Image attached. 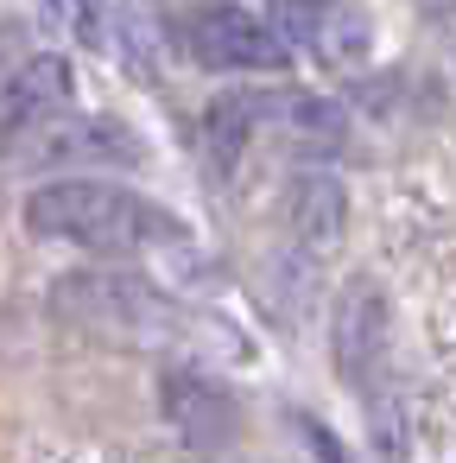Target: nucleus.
<instances>
[{"label":"nucleus","instance_id":"13","mask_svg":"<svg viewBox=\"0 0 456 463\" xmlns=\"http://www.w3.org/2000/svg\"><path fill=\"white\" fill-rule=\"evenodd\" d=\"M266 26L292 45V52H311V33H317V0H266Z\"/></svg>","mask_w":456,"mask_h":463},{"label":"nucleus","instance_id":"8","mask_svg":"<svg viewBox=\"0 0 456 463\" xmlns=\"http://www.w3.org/2000/svg\"><path fill=\"white\" fill-rule=\"evenodd\" d=\"M77 96V71L64 52H33L7 83H0V146H14L26 128L51 121L58 109H70Z\"/></svg>","mask_w":456,"mask_h":463},{"label":"nucleus","instance_id":"11","mask_svg":"<svg viewBox=\"0 0 456 463\" xmlns=\"http://www.w3.org/2000/svg\"><path fill=\"white\" fill-rule=\"evenodd\" d=\"M285 134L298 146H336L342 140V109L330 96H285Z\"/></svg>","mask_w":456,"mask_h":463},{"label":"nucleus","instance_id":"10","mask_svg":"<svg viewBox=\"0 0 456 463\" xmlns=\"http://www.w3.org/2000/svg\"><path fill=\"white\" fill-rule=\"evenodd\" d=\"M260 115H266V102H260V96H247V90H228V96H216V102L203 109V146H209L216 178H228V172L241 165V153H247V140H254Z\"/></svg>","mask_w":456,"mask_h":463},{"label":"nucleus","instance_id":"1","mask_svg":"<svg viewBox=\"0 0 456 463\" xmlns=\"http://www.w3.org/2000/svg\"><path fill=\"white\" fill-rule=\"evenodd\" d=\"M20 216H26V235L64 241L83 254H108V260L184 248V222L165 203H153L115 178H51V184L26 191Z\"/></svg>","mask_w":456,"mask_h":463},{"label":"nucleus","instance_id":"5","mask_svg":"<svg viewBox=\"0 0 456 463\" xmlns=\"http://www.w3.org/2000/svg\"><path fill=\"white\" fill-rule=\"evenodd\" d=\"M386 336H393V305L380 292V279L355 273L336 305H330V362L349 387H368L386 362Z\"/></svg>","mask_w":456,"mask_h":463},{"label":"nucleus","instance_id":"3","mask_svg":"<svg viewBox=\"0 0 456 463\" xmlns=\"http://www.w3.org/2000/svg\"><path fill=\"white\" fill-rule=\"evenodd\" d=\"M184 52L197 71H222V77H279L292 64V45L260 20L247 14L241 0H191L184 20Z\"/></svg>","mask_w":456,"mask_h":463},{"label":"nucleus","instance_id":"7","mask_svg":"<svg viewBox=\"0 0 456 463\" xmlns=\"http://www.w3.org/2000/svg\"><path fill=\"white\" fill-rule=\"evenodd\" d=\"M279 222H285V235H292L298 254H330L342 241V229H349V191H342V178L323 172V165L292 172L285 197H279Z\"/></svg>","mask_w":456,"mask_h":463},{"label":"nucleus","instance_id":"9","mask_svg":"<svg viewBox=\"0 0 456 463\" xmlns=\"http://www.w3.org/2000/svg\"><path fill=\"white\" fill-rule=\"evenodd\" d=\"M380 45V26H374V7L368 0H317V33H311V52L336 71H355L368 64Z\"/></svg>","mask_w":456,"mask_h":463},{"label":"nucleus","instance_id":"4","mask_svg":"<svg viewBox=\"0 0 456 463\" xmlns=\"http://www.w3.org/2000/svg\"><path fill=\"white\" fill-rule=\"evenodd\" d=\"M14 159L20 172H58V165H140L146 159V140L115 121V115H51L39 128H26L14 140Z\"/></svg>","mask_w":456,"mask_h":463},{"label":"nucleus","instance_id":"6","mask_svg":"<svg viewBox=\"0 0 456 463\" xmlns=\"http://www.w3.org/2000/svg\"><path fill=\"white\" fill-rule=\"evenodd\" d=\"M159 412L191 450H228L241 438V400L191 362L159 368Z\"/></svg>","mask_w":456,"mask_h":463},{"label":"nucleus","instance_id":"14","mask_svg":"<svg viewBox=\"0 0 456 463\" xmlns=\"http://www.w3.org/2000/svg\"><path fill=\"white\" fill-rule=\"evenodd\" d=\"M298 425H304V438H311V444H317L323 457H342V444H336V438H330L323 425H311V419H298Z\"/></svg>","mask_w":456,"mask_h":463},{"label":"nucleus","instance_id":"15","mask_svg":"<svg viewBox=\"0 0 456 463\" xmlns=\"http://www.w3.org/2000/svg\"><path fill=\"white\" fill-rule=\"evenodd\" d=\"M424 14H456V0H418Z\"/></svg>","mask_w":456,"mask_h":463},{"label":"nucleus","instance_id":"2","mask_svg":"<svg viewBox=\"0 0 456 463\" xmlns=\"http://www.w3.org/2000/svg\"><path fill=\"white\" fill-rule=\"evenodd\" d=\"M51 311L70 324V330H89V336H108V343H127V349H159L178 336V311L159 286H146L140 273H121V267H83V273H64L51 286Z\"/></svg>","mask_w":456,"mask_h":463},{"label":"nucleus","instance_id":"12","mask_svg":"<svg viewBox=\"0 0 456 463\" xmlns=\"http://www.w3.org/2000/svg\"><path fill=\"white\" fill-rule=\"evenodd\" d=\"M45 20L64 26L77 45H108V33H102V0H45Z\"/></svg>","mask_w":456,"mask_h":463}]
</instances>
